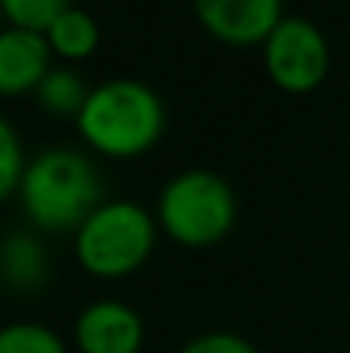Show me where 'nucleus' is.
<instances>
[{
	"label": "nucleus",
	"mask_w": 350,
	"mask_h": 353,
	"mask_svg": "<svg viewBox=\"0 0 350 353\" xmlns=\"http://www.w3.org/2000/svg\"><path fill=\"white\" fill-rule=\"evenodd\" d=\"M236 195L220 174L189 168L161 186L155 220L183 248H211L223 242L236 223Z\"/></svg>",
	"instance_id": "4"
},
{
	"label": "nucleus",
	"mask_w": 350,
	"mask_h": 353,
	"mask_svg": "<svg viewBox=\"0 0 350 353\" xmlns=\"http://www.w3.org/2000/svg\"><path fill=\"white\" fill-rule=\"evenodd\" d=\"M0 6H3L6 25L41 31L43 34L72 6V0H0Z\"/></svg>",
	"instance_id": "13"
},
{
	"label": "nucleus",
	"mask_w": 350,
	"mask_h": 353,
	"mask_svg": "<svg viewBox=\"0 0 350 353\" xmlns=\"http://www.w3.org/2000/svg\"><path fill=\"white\" fill-rule=\"evenodd\" d=\"M16 195L31 226L43 232H74L105 201L96 165L68 146H50L28 159Z\"/></svg>",
	"instance_id": "1"
},
{
	"label": "nucleus",
	"mask_w": 350,
	"mask_h": 353,
	"mask_svg": "<svg viewBox=\"0 0 350 353\" xmlns=\"http://www.w3.org/2000/svg\"><path fill=\"white\" fill-rule=\"evenodd\" d=\"M43 37H47L53 56H59V59H65V62H81V59L96 53L99 25L87 10H81V6L72 3L47 31H43Z\"/></svg>",
	"instance_id": "10"
},
{
	"label": "nucleus",
	"mask_w": 350,
	"mask_h": 353,
	"mask_svg": "<svg viewBox=\"0 0 350 353\" xmlns=\"http://www.w3.org/2000/svg\"><path fill=\"white\" fill-rule=\"evenodd\" d=\"M158 220L130 199H109L74 230V257L96 279H124L149 261Z\"/></svg>",
	"instance_id": "3"
},
{
	"label": "nucleus",
	"mask_w": 350,
	"mask_h": 353,
	"mask_svg": "<svg viewBox=\"0 0 350 353\" xmlns=\"http://www.w3.org/2000/svg\"><path fill=\"white\" fill-rule=\"evenodd\" d=\"M25 149L19 140L16 128L0 115V201H6L10 195L19 192V180L25 174Z\"/></svg>",
	"instance_id": "14"
},
{
	"label": "nucleus",
	"mask_w": 350,
	"mask_h": 353,
	"mask_svg": "<svg viewBox=\"0 0 350 353\" xmlns=\"http://www.w3.org/2000/svg\"><path fill=\"white\" fill-rule=\"evenodd\" d=\"M6 28V16H3V6H0V31Z\"/></svg>",
	"instance_id": "16"
},
{
	"label": "nucleus",
	"mask_w": 350,
	"mask_h": 353,
	"mask_svg": "<svg viewBox=\"0 0 350 353\" xmlns=\"http://www.w3.org/2000/svg\"><path fill=\"white\" fill-rule=\"evenodd\" d=\"M50 279V254L28 230H12L0 239V282L12 292H34Z\"/></svg>",
	"instance_id": "9"
},
{
	"label": "nucleus",
	"mask_w": 350,
	"mask_h": 353,
	"mask_svg": "<svg viewBox=\"0 0 350 353\" xmlns=\"http://www.w3.org/2000/svg\"><path fill=\"white\" fill-rule=\"evenodd\" d=\"M146 329L124 301H93L74 319V344L81 353H140Z\"/></svg>",
	"instance_id": "7"
},
{
	"label": "nucleus",
	"mask_w": 350,
	"mask_h": 353,
	"mask_svg": "<svg viewBox=\"0 0 350 353\" xmlns=\"http://www.w3.org/2000/svg\"><path fill=\"white\" fill-rule=\"evenodd\" d=\"M180 353H258V350L242 335H233V332H208V335L186 341Z\"/></svg>",
	"instance_id": "15"
},
{
	"label": "nucleus",
	"mask_w": 350,
	"mask_h": 353,
	"mask_svg": "<svg viewBox=\"0 0 350 353\" xmlns=\"http://www.w3.org/2000/svg\"><path fill=\"white\" fill-rule=\"evenodd\" d=\"M87 93H90V87L84 84V78H81L74 68L53 65L47 74H43L41 84H37L34 99H37V105H41L43 112H50V115L78 118Z\"/></svg>",
	"instance_id": "11"
},
{
	"label": "nucleus",
	"mask_w": 350,
	"mask_h": 353,
	"mask_svg": "<svg viewBox=\"0 0 350 353\" xmlns=\"http://www.w3.org/2000/svg\"><path fill=\"white\" fill-rule=\"evenodd\" d=\"M0 353H68V347L43 323H10L0 329Z\"/></svg>",
	"instance_id": "12"
},
{
	"label": "nucleus",
	"mask_w": 350,
	"mask_h": 353,
	"mask_svg": "<svg viewBox=\"0 0 350 353\" xmlns=\"http://www.w3.org/2000/svg\"><path fill=\"white\" fill-rule=\"evenodd\" d=\"M53 68V50L41 31L6 25L0 31V97L34 93Z\"/></svg>",
	"instance_id": "8"
},
{
	"label": "nucleus",
	"mask_w": 350,
	"mask_h": 353,
	"mask_svg": "<svg viewBox=\"0 0 350 353\" xmlns=\"http://www.w3.org/2000/svg\"><path fill=\"white\" fill-rule=\"evenodd\" d=\"M74 124L93 152L105 159H136L165 134V103L143 81L112 78L90 87Z\"/></svg>",
	"instance_id": "2"
},
{
	"label": "nucleus",
	"mask_w": 350,
	"mask_h": 353,
	"mask_svg": "<svg viewBox=\"0 0 350 353\" xmlns=\"http://www.w3.org/2000/svg\"><path fill=\"white\" fill-rule=\"evenodd\" d=\"M270 81L285 93H310L329 74V41L316 22L285 16L260 43Z\"/></svg>",
	"instance_id": "5"
},
{
	"label": "nucleus",
	"mask_w": 350,
	"mask_h": 353,
	"mask_svg": "<svg viewBox=\"0 0 350 353\" xmlns=\"http://www.w3.org/2000/svg\"><path fill=\"white\" fill-rule=\"evenodd\" d=\"M196 19L229 47H260L285 19L282 0H192Z\"/></svg>",
	"instance_id": "6"
}]
</instances>
